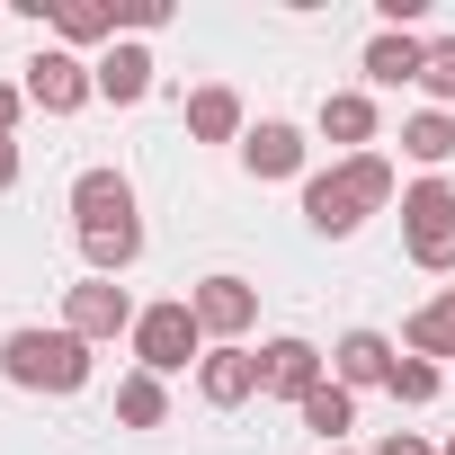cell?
Segmentation results:
<instances>
[{"mask_svg": "<svg viewBox=\"0 0 455 455\" xmlns=\"http://www.w3.org/2000/svg\"><path fill=\"white\" fill-rule=\"evenodd\" d=\"M116 28H134V36L170 28V0H116Z\"/></svg>", "mask_w": 455, "mask_h": 455, "instance_id": "25", "label": "cell"}, {"mask_svg": "<svg viewBox=\"0 0 455 455\" xmlns=\"http://www.w3.org/2000/svg\"><path fill=\"white\" fill-rule=\"evenodd\" d=\"M72 214H81V233H90V223H125V214H134L125 170H81V179H72Z\"/></svg>", "mask_w": 455, "mask_h": 455, "instance_id": "16", "label": "cell"}, {"mask_svg": "<svg viewBox=\"0 0 455 455\" xmlns=\"http://www.w3.org/2000/svg\"><path fill=\"white\" fill-rule=\"evenodd\" d=\"M295 411H304V428H313L322 446H339V437L357 428V393H348V384H322V393H304Z\"/></svg>", "mask_w": 455, "mask_h": 455, "instance_id": "19", "label": "cell"}, {"mask_svg": "<svg viewBox=\"0 0 455 455\" xmlns=\"http://www.w3.org/2000/svg\"><path fill=\"white\" fill-rule=\"evenodd\" d=\"M419 90H428L437 108H455V36H437V45H428V72H419Z\"/></svg>", "mask_w": 455, "mask_h": 455, "instance_id": "24", "label": "cell"}, {"mask_svg": "<svg viewBox=\"0 0 455 455\" xmlns=\"http://www.w3.org/2000/svg\"><path fill=\"white\" fill-rule=\"evenodd\" d=\"M384 205H393V161H384V152H357V161L304 179V223H313V233H331V242H348L357 223L384 214Z\"/></svg>", "mask_w": 455, "mask_h": 455, "instance_id": "1", "label": "cell"}, {"mask_svg": "<svg viewBox=\"0 0 455 455\" xmlns=\"http://www.w3.org/2000/svg\"><path fill=\"white\" fill-rule=\"evenodd\" d=\"M134 322H143V304H134L116 277H81V286L63 295V331H81L90 348H99V339H134Z\"/></svg>", "mask_w": 455, "mask_h": 455, "instance_id": "6", "label": "cell"}, {"mask_svg": "<svg viewBox=\"0 0 455 455\" xmlns=\"http://www.w3.org/2000/svg\"><path fill=\"white\" fill-rule=\"evenodd\" d=\"M393 339L384 331H348L339 348H331V384H348V393H375V384H393Z\"/></svg>", "mask_w": 455, "mask_h": 455, "instance_id": "10", "label": "cell"}, {"mask_svg": "<svg viewBox=\"0 0 455 455\" xmlns=\"http://www.w3.org/2000/svg\"><path fill=\"white\" fill-rule=\"evenodd\" d=\"M188 357H205V331H196L188 295H170V304H143V322H134V366H143V375H179Z\"/></svg>", "mask_w": 455, "mask_h": 455, "instance_id": "4", "label": "cell"}, {"mask_svg": "<svg viewBox=\"0 0 455 455\" xmlns=\"http://www.w3.org/2000/svg\"><path fill=\"white\" fill-rule=\"evenodd\" d=\"M419 72H428V36H393V28H384V36L366 45V81H375V90H402V81H419Z\"/></svg>", "mask_w": 455, "mask_h": 455, "instance_id": "17", "label": "cell"}, {"mask_svg": "<svg viewBox=\"0 0 455 455\" xmlns=\"http://www.w3.org/2000/svg\"><path fill=\"white\" fill-rule=\"evenodd\" d=\"M331 375H322V348L313 339H268L259 348V393H277V402H304V393H322Z\"/></svg>", "mask_w": 455, "mask_h": 455, "instance_id": "9", "label": "cell"}, {"mask_svg": "<svg viewBox=\"0 0 455 455\" xmlns=\"http://www.w3.org/2000/svg\"><path fill=\"white\" fill-rule=\"evenodd\" d=\"M242 170H251V179H295V170H304V125H286V116L251 125V134H242Z\"/></svg>", "mask_w": 455, "mask_h": 455, "instance_id": "11", "label": "cell"}, {"mask_svg": "<svg viewBox=\"0 0 455 455\" xmlns=\"http://www.w3.org/2000/svg\"><path fill=\"white\" fill-rule=\"evenodd\" d=\"M402 152H411L419 170H437V161H455V116H446V108H419V116L402 125Z\"/></svg>", "mask_w": 455, "mask_h": 455, "instance_id": "21", "label": "cell"}, {"mask_svg": "<svg viewBox=\"0 0 455 455\" xmlns=\"http://www.w3.org/2000/svg\"><path fill=\"white\" fill-rule=\"evenodd\" d=\"M36 19H54V36L81 54V45H108L116 36V0H36Z\"/></svg>", "mask_w": 455, "mask_h": 455, "instance_id": "13", "label": "cell"}, {"mask_svg": "<svg viewBox=\"0 0 455 455\" xmlns=\"http://www.w3.org/2000/svg\"><path fill=\"white\" fill-rule=\"evenodd\" d=\"M375 455H428V446H419V437H411V428H393V437H384V446H375Z\"/></svg>", "mask_w": 455, "mask_h": 455, "instance_id": "28", "label": "cell"}, {"mask_svg": "<svg viewBox=\"0 0 455 455\" xmlns=\"http://www.w3.org/2000/svg\"><path fill=\"white\" fill-rule=\"evenodd\" d=\"M81 259H90V277H125V268L143 259V214H125V223H90V233H81Z\"/></svg>", "mask_w": 455, "mask_h": 455, "instance_id": "15", "label": "cell"}, {"mask_svg": "<svg viewBox=\"0 0 455 455\" xmlns=\"http://www.w3.org/2000/svg\"><path fill=\"white\" fill-rule=\"evenodd\" d=\"M90 72H99V99H116V108H134V99L152 90V72H161V63H152L143 45H108V54H99Z\"/></svg>", "mask_w": 455, "mask_h": 455, "instance_id": "18", "label": "cell"}, {"mask_svg": "<svg viewBox=\"0 0 455 455\" xmlns=\"http://www.w3.org/2000/svg\"><path fill=\"white\" fill-rule=\"evenodd\" d=\"M188 313H196V331L223 348V339H242V331L259 322V286H251V277H233V268H214V277H196V286H188Z\"/></svg>", "mask_w": 455, "mask_h": 455, "instance_id": "7", "label": "cell"}, {"mask_svg": "<svg viewBox=\"0 0 455 455\" xmlns=\"http://www.w3.org/2000/svg\"><path fill=\"white\" fill-rule=\"evenodd\" d=\"M0 375H10L19 393H81L90 384V339L81 331H10L0 339Z\"/></svg>", "mask_w": 455, "mask_h": 455, "instance_id": "2", "label": "cell"}, {"mask_svg": "<svg viewBox=\"0 0 455 455\" xmlns=\"http://www.w3.org/2000/svg\"><path fill=\"white\" fill-rule=\"evenodd\" d=\"M116 419H125V428H161V419H170V393H161V375H143V366H134V375L116 384Z\"/></svg>", "mask_w": 455, "mask_h": 455, "instance_id": "22", "label": "cell"}, {"mask_svg": "<svg viewBox=\"0 0 455 455\" xmlns=\"http://www.w3.org/2000/svg\"><path fill=\"white\" fill-rule=\"evenodd\" d=\"M28 108H45V116H81L90 99H99V72L72 54V45H45V54H28Z\"/></svg>", "mask_w": 455, "mask_h": 455, "instance_id": "5", "label": "cell"}, {"mask_svg": "<svg viewBox=\"0 0 455 455\" xmlns=\"http://www.w3.org/2000/svg\"><path fill=\"white\" fill-rule=\"evenodd\" d=\"M402 339H411V357H455V286H446V295H428V304L411 313V331H402Z\"/></svg>", "mask_w": 455, "mask_h": 455, "instance_id": "20", "label": "cell"}, {"mask_svg": "<svg viewBox=\"0 0 455 455\" xmlns=\"http://www.w3.org/2000/svg\"><path fill=\"white\" fill-rule=\"evenodd\" d=\"M446 455H455V437H446Z\"/></svg>", "mask_w": 455, "mask_h": 455, "instance_id": "29", "label": "cell"}, {"mask_svg": "<svg viewBox=\"0 0 455 455\" xmlns=\"http://www.w3.org/2000/svg\"><path fill=\"white\" fill-rule=\"evenodd\" d=\"M402 251L419 259V268H455V188L446 179H419V188H402Z\"/></svg>", "mask_w": 455, "mask_h": 455, "instance_id": "3", "label": "cell"}, {"mask_svg": "<svg viewBox=\"0 0 455 455\" xmlns=\"http://www.w3.org/2000/svg\"><path fill=\"white\" fill-rule=\"evenodd\" d=\"M196 393H205L214 411H242V402L259 393V348H242V339L205 348V357H196Z\"/></svg>", "mask_w": 455, "mask_h": 455, "instance_id": "8", "label": "cell"}, {"mask_svg": "<svg viewBox=\"0 0 455 455\" xmlns=\"http://www.w3.org/2000/svg\"><path fill=\"white\" fill-rule=\"evenodd\" d=\"M322 143H339V161H357L375 143V99L366 90H331L322 99Z\"/></svg>", "mask_w": 455, "mask_h": 455, "instance_id": "12", "label": "cell"}, {"mask_svg": "<svg viewBox=\"0 0 455 455\" xmlns=\"http://www.w3.org/2000/svg\"><path fill=\"white\" fill-rule=\"evenodd\" d=\"M384 393H393V402H411V411H419V402H437V366H428V357H402V366H393V384H384Z\"/></svg>", "mask_w": 455, "mask_h": 455, "instance_id": "23", "label": "cell"}, {"mask_svg": "<svg viewBox=\"0 0 455 455\" xmlns=\"http://www.w3.org/2000/svg\"><path fill=\"white\" fill-rule=\"evenodd\" d=\"M10 188H19V143L0 134V196H10Z\"/></svg>", "mask_w": 455, "mask_h": 455, "instance_id": "27", "label": "cell"}, {"mask_svg": "<svg viewBox=\"0 0 455 455\" xmlns=\"http://www.w3.org/2000/svg\"><path fill=\"white\" fill-rule=\"evenodd\" d=\"M188 134H196V143H242V134H251V125H242V90H223V81L188 90Z\"/></svg>", "mask_w": 455, "mask_h": 455, "instance_id": "14", "label": "cell"}, {"mask_svg": "<svg viewBox=\"0 0 455 455\" xmlns=\"http://www.w3.org/2000/svg\"><path fill=\"white\" fill-rule=\"evenodd\" d=\"M331 455H339V446H331Z\"/></svg>", "mask_w": 455, "mask_h": 455, "instance_id": "30", "label": "cell"}, {"mask_svg": "<svg viewBox=\"0 0 455 455\" xmlns=\"http://www.w3.org/2000/svg\"><path fill=\"white\" fill-rule=\"evenodd\" d=\"M19 116H28V90H19V81H0V134H19Z\"/></svg>", "mask_w": 455, "mask_h": 455, "instance_id": "26", "label": "cell"}]
</instances>
